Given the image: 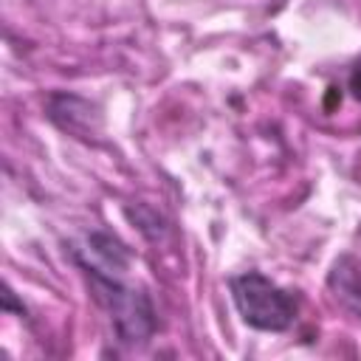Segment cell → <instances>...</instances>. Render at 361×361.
<instances>
[{
    "instance_id": "obj_6",
    "label": "cell",
    "mask_w": 361,
    "mask_h": 361,
    "mask_svg": "<svg viewBox=\"0 0 361 361\" xmlns=\"http://www.w3.org/2000/svg\"><path fill=\"white\" fill-rule=\"evenodd\" d=\"M127 217L138 226V231L147 237V240H158L161 234H164V217L155 212V209H149V206H138V209H127Z\"/></svg>"
},
{
    "instance_id": "obj_3",
    "label": "cell",
    "mask_w": 361,
    "mask_h": 361,
    "mask_svg": "<svg viewBox=\"0 0 361 361\" xmlns=\"http://www.w3.org/2000/svg\"><path fill=\"white\" fill-rule=\"evenodd\" d=\"M71 254L85 274L99 276H127L133 259L130 248L107 231H90L79 245H71Z\"/></svg>"
},
{
    "instance_id": "obj_5",
    "label": "cell",
    "mask_w": 361,
    "mask_h": 361,
    "mask_svg": "<svg viewBox=\"0 0 361 361\" xmlns=\"http://www.w3.org/2000/svg\"><path fill=\"white\" fill-rule=\"evenodd\" d=\"M327 285H330L336 302H341L355 319H361V265L353 257H341L333 265Z\"/></svg>"
},
{
    "instance_id": "obj_7",
    "label": "cell",
    "mask_w": 361,
    "mask_h": 361,
    "mask_svg": "<svg viewBox=\"0 0 361 361\" xmlns=\"http://www.w3.org/2000/svg\"><path fill=\"white\" fill-rule=\"evenodd\" d=\"M350 90H353V96L361 102V68L353 71V76H350Z\"/></svg>"
},
{
    "instance_id": "obj_4",
    "label": "cell",
    "mask_w": 361,
    "mask_h": 361,
    "mask_svg": "<svg viewBox=\"0 0 361 361\" xmlns=\"http://www.w3.org/2000/svg\"><path fill=\"white\" fill-rule=\"evenodd\" d=\"M45 113L59 130H65L71 135H79V138L93 135L102 124V116H99L96 104H90L87 99H82L76 93H51L48 104H45Z\"/></svg>"
},
{
    "instance_id": "obj_2",
    "label": "cell",
    "mask_w": 361,
    "mask_h": 361,
    "mask_svg": "<svg viewBox=\"0 0 361 361\" xmlns=\"http://www.w3.org/2000/svg\"><path fill=\"white\" fill-rule=\"evenodd\" d=\"M228 290L240 319L251 330L262 333H285L296 322V299L290 290L279 288L259 271H245L228 279Z\"/></svg>"
},
{
    "instance_id": "obj_1",
    "label": "cell",
    "mask_w": 361,
    "mask_h": 361,
    "mask_svg": "<svg viewBox=\"0 0 361 361\" xmlns=\"http://www.w3.org/2000/svg\"><path fill=\"white\" fill-rule=\"evenodd\" d=\"M87 279H90V290H93L96 302L110 316L116 338L127 347L147 344L152 338L155 327H158L149 293L144 288H135V285L124 282V276L87 274Z\"/></svg>"
}]
</instances>
